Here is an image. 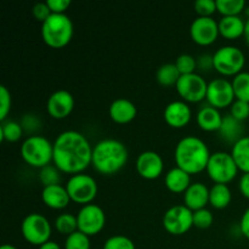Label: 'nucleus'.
Returning a JSON list of instances; mask_svg holds the SVG:
<instances>
[{
	"label": "nucleus",
	"instance_id": "f257e3e1",
	"mask_svg": "<svg viewBox=\"0 0 249 249\" xmlns=\"http://www.w3.org/2000/svg\"><path fill=\"white\" fill-rule=\"evenodd\" d=\"M92 147L83 134L66 130L53 141V165L66 174H80L90 164Z\"/></svg>",
	"mask_w": 249,
	"mask_h": 249
},
{
	"label": "nucleus",
	"instance_id": "f03ea898",
	"mask_svg": "<svg viewBox=\"0 0 249 249\" xmlns=\"http://www.w3.org/2000/svg\"><path fill=\"white\" fill-rule=\"evenodd\" d=\"M129 158L126 146L116 139H104L92 147L91 165L102 175H113L123 169Z\"/></svg>",
	"mask_w": 249,
	"mask_h": 249
},
{
	"label": "nucleus",
	"instance_id": "7ed1b4c3",
	"mask_svg": "<svg viewBox=\"0 0 249 249\" xmlns=\"http://www.w3.org/2000/svg\"><path fill=\"white\" fill-rule=\"evenodd\" d=\"M211 155L208 146L202 139L189 135L178 142L174 158L177 167L181 168L190 175H194L207 169Z\"/></svg>",
	"mask_w": 249,
	"mask_h": 249
},
{
	"label": "nucleus",
	"instance_id": "20e7f679",
	"mask_svg": "<svg viewBox=\"0 0 249 249\" xmlns=\"http://www.w3.org/2000/svg\"><path fill=\"white\" fill-rule=\"evenodd\" d=\"M73 36V22L66 14H51L41 23V38L53 49L65 48Z\"/></svg>",
	"mask_w": 249,
	"mask_h": 249
},
{
	"label": "nucleus",
	"instance_id": "39448f33",
	"mask_svg": "<svg viewBox=\"0 0 249 249\" xmlns=\"http://www.w3.org/2000/svg\"><path fill=\"white\" fill-rule=\"evenodd\" d=\"M22 160L33 168L46 167L53 160V143L41 135H31L21 145Z\"/></svg>",
	"mask_w": 249,
	"mask_h": 249
},
{
	"label": "nucleus",
	"instance_id": "423d86ee",
	"mask_svg": "<svg viewBox=\"0 0 249 249\" xmlns=\"http://www.w3.org/2000/svg\"><path fill=\"white\" fill-rule=\"evenodd\" d=\"M246 65V56L237 46L226 45L214 53L213 67L216 72L225 77H235L242 72Z\"/></svg>",
	"mask_w": 249,
	"mask_h": 249
},
{
	"label": "nucleus",
	"instance_id": "0eeeda50",
	"mask_svg": "<svg viewBox=\"0 0 249 249\" xmlns=\"http://www.w3.org/2000/svg\"><path fill=\"white\" fill-rule=\"evenodd\" d=\"M238 170L231 153L218 151L211 155L206 172L215 184L228 185L237 177Z\"/></svg>",
	"mask_w": 249,
	"mask_h": 249
},
{
	"label": "nucleus",
	"instance_id": "6e6552de",
	"mask_svg": "<svg viewBox=\"0 0 249 249\" xmlns=\"http://www.w3.org/2000/svg\"><path fill=\"white\" fill-rule=\"evenodd\" d=\"M21 232L24 240L33 246L40 247L50 241L53 228L48 219L38 213L28 214L21 224Z\"/></svg>",
	"mask_w": 249,
	"mask_h": 249
},
{
	"label": "nucleus",
	"instance_id": "1a4fd4ad",
	"mask_svg": "<svg viewBox=\"0 0 249 249\" xmlns=\"http://www.w3.org/2000/svg\"><path fill=\"white\" fill-rule=\"evenodd\" d=\"M71 201L78 204H90L97 196L99 186L96 180L90 175L80 173L72 175L66 184Z\"/></svg>",
	"mask_w": 249,
	"mask_h": 249
},
{
	"label": "nucleus",
	"instance_id": "9d476101",
	"mask_svg": "<svg viewBox=\"0 0 249 249\" xmlns=\"http://www.w3.org/2000/svg\"><path fill=\"white\" fill-rule=\"evenodd\" d=\"M163 226L170 235H184L194 226V212L185 204L170 207L163 215Z\"/></svg>",
	"mask_w": 249,
	"mask_h": 249
},
{
	"label": "nucleus",
	"instance_id": "9b49d317",
	"mask_svg": "<svg viewBox=\"0 0 249 249\" xmlns=\"http://www.w3.org/2000/svg\"><path fill=\"white\" fill-rule=\"evenodd\" d=\"M78 231L87 236H95L104 230L106 225V214L97 204H87L80 208L77 215Z\"/></svg>",
	"mask_w": 249,
	"mask_h": 249
},
{
	"label": "nucleus",
	"instance_id": "f8f14e48",
	"mask_svg": "<svg viewBox=\"0 0 249 249\" xmlns=\"http://www.w3.org/2000/svg\"><path fill=\"white\" fill-rule=\"evenodd\" d=\"M178 94L185 102H201L207 97L208 83L197 73L181 75L175 85Z\"/></svg>",
	"mask_w": 249,
	"mask_h": 249
},
{
	"label": "nucleus",
	"instance_id": "ddd939ff",
	"mask_svg": "<svg viewBox=\"0 0 249 249\" xmlns=\"http://www.w3.org/2000/svg\"><path fill=\"white\" fill-rule=\"evenodd\" d=\"M207 101L209 106L221 109L231 106L236 100L232 83L225 78H215L208 83Z\"/></svg>",
	"mask_w": 249,
	"mask_h": 249
},
{
	"label": "nucleus",
	"instance_id": "4468645a",
	"mask_svg": "<svg viewBox=\"0 0 249 249\" xmlns=\"http://www.w3.org/2000/svg\"><path fill=\"white\" fill-rule=\"evenodd\" d=\"M190 36L198 45H211L220 36L219 23L213 17H197L190 26Z\"/></svg>",
	"mask_w": 249,
	"mask_h": 249
},
{
	"label": "nucleus",
	"instance_id": "2eb2a0df",
	"mask_svg": "<svg viewBox=\"0 0 249 249\" xmlns=\"http://www.w3.org/2000/svg\"><path fill=\"white\" fill-rule=\"evenodd\" d=\"M136 172L142 179L156 180L162 175L164 169L163 158L155 151H143L136 160Z\"/></svg>",
	"mask_w": 249,
	"mask_h": 249
},
{
	"label": "nucleus",
	"instance_id": "dca6fc26",
	"mask_svg": "<svg viewBox=\"0 0 249 249\" xmlns=\"http://www.w3.org/2000/svg\"><path fill=\"white\" fill-rule=\"evenodd\" d=\"M74 108V97L67 90H57L49 96L46 111L53 119H63Z\"/></svg>",
	"mask_w": 249,
	"mask_h": 249
},
{
	"label": "nucleus",
	"instance_id": "f3484780",
	"mask_svg": "<svg viewBox=\"0 0 249 249\" xmlns=\"http://www.w3.org/2000/svg\"><path fill=\"white\" fill-rule=\"evenodd\" d=\"M164 121L169 126L180 129L190 123L192 117V111L185 101H173L167 105L164 109Z\"/></svg>",
	"mask_w": 249,
	"mask_h": 249
},
{
	"label": "nucleus",
	"instance_id": "a211bd4d",
	"mask_svg": "<svg viewBox=\"0 0 249 249\" xmlns=\"http://www.w3.org/2000/svg\"><path fill=\"white\" fill-rule=\"evenodd\" d=\"M41 201L48 208L60 211L67 208L71 202V197L66 186L58 184L44 187L41 191Z\"/></svg>",
	"mask_w": 249,
	"mask_h": 249
},
{
	"label": "nucleus",
	"instance_id": "6ab92c4d",
	"mask_svg": "<svg viewBox=\"0 0 249 249\" xmlns=\"http://www.w3.org/2000/svg\"><path fill=\"white\" fill-rule=\"evenodd\" d=\"M209 203V189L202 182H194L184 194V204L192 212L206 208Z\"/></svg>",
	"mask_w": 249,
	"mask_h": 249
},
{
	"label": "nucleus",
	"instance_id": "aec40b11",
	"mask_svg": "<svg viewBox=\"0 0 249 249\" xmlns=\"http://www.w3.org/2000/svg\"><path fill=\"white\" fill-rule=\"evenodd\" d=\"M109 117L117 124H128L134 121L138 114L135 105L126 99H117L109 106Z\"/></svg>",
	"mask_w": 249,
	"mask_h": 249
},
{
	"label": "nucleus",
	"instance_id": "412c9836",
	"mask_svg": "<svg viewBox=\"0 0 249 249\" xmlns=\"http://www.w3.org/2000/svg\"><path fill=\"white\" fill-rule=\"evenodd\" d=\"M218 133L224 141L233 145L245 136V125H243V122L237 121L231 114H226L224 116L223 123Z\"/></svg>",
	"mask_w": 249,
	"mask_h": 249
},
{
	"label": "nucleus",
	"instance_id": "4be33fe9",
	"mask_svg": "<svg viewBox=\"0 0 249 249\" xmlns=\"http://www.w3.org/2000/svg\"><path fill=\"white\" fill-rule=\"evenodd\" d=\"M164 182L165 187L173 194H185V191L192 184L191 175L179 167L172 168L165 174Z\"/></svg>",
	"mask_w": 249,
	"mask_h": 249
},
{
	"label": "nucleus",
	"instance_id": "5701e85b",
	"mask_svg": "<svg viewBox=\"0 0 249 249\" xmlns=\"http://www.w3.org/2000/svg\"><path fill=\"white\" fill-rule=\"evenodd\" d=\"M224 116L218 108L212 106L202 107L197 113V124L204 131H219Z\"/></svg>",
	"mask_w": 249,
	"mask_h": 249
},
{
	"label": "nucleus",
	"instance_id": "b1692460",
	"mask_svg": "<svg viewBox=\"0 0 249 249\" xmlns=\"http://www.w3.org/2000/svg\"><path fill=\"white\" fill-rule=\"evenodd\" d=\"M218 23L219 33L228 40H235L245 36L246 21L241 16H225Z\"/></svg>",
	"mask_w": 249,
	"mask_h": 249
},
{
	"label": "nucleus",
	"instance_id": "393cba45",
	"mask_svg": "<svg viewBox=\"0 0 249 249\" xmlns=\"http://www.w3.org/2000/svg\"><path fill=\"white\" fill-rule=\"evenodd\" d=\"M231 156L243 174L249 173V135H245L237 142L233 143Z\"/></svg>",
	"mask_w": 249,
	"mask_h": 249
},
{
	"label": "nucleus",
	"instance_id": "a878e982",
	"mask_svg": "<svg viewBox=\"0 0 249 249\" xmlns=\"http://www.w3.org/2000/svg\"><path fill=\"white\" fill-rule=\"evenodd\" d=\"M232 199V194L228 185L215 184L209 189V204L215 209H225Z\"/></svg>",
	"mask_w": 249,
	"mask_h": 249
},
{
	"label": "nucleus",
	"instance_id": "bb28decb",
	"mask_svg": "<svg viewBox=\"0 0 249 249\" xmlns=\"http://www.w3.org/2000/svg\"><path fill=\"white\" fill-rule=\"evenodd\" d=\"M180 77H181V74L178 71L175 63H165V65H162L158 68L157 72H156V79H157L158 84L165 88L177 85Z\"/></svg>",
	"mask_w": 249,
	"mask_h": 249
},
{
	"label": "nucleus",
	"instance_id": "cd10ccee",
	"mask_svg": "<svg viewBox=\"0 0 249 249\" xmlns=\"http://www.w3.org/2000/svg\"><path fill=\"white\" fill-rule=\"evenodd\" d=\"M22 134H23V128L21 123L14 121L1 122V126H0V140L1 141L16 142L22 138Z\"/></svg>",
	"mask_w": 249,
	"mask_h": 249
},
{
	"label": "nucleus",
	"instance_id": "c85d7f7f",
	"mask_svg": "<svg viewBox=\"0 0 249 249\" xmlns=\"http://www.w3.org/2000/svg\"><path fill=\"white\" fill-rule=\"evenodd\" d=\"M232 88L236 100L249 102V72L242 71L232 79Z\"/></svg>",
	"mask_w": 249,
	"mask_h": 249
},
{
	"label": "nucleus",
	"instance_id": "c756f323",
	"mask_svg": "<svg viewBox=\"0 0 249 249\" xmlns=\"http://www.w3.org/2000/svg\"><path fill=\"white\" fill-rule=\"evenodd\" d=\"M216 10L219 14L225 16H240L241 12L245 10V0H215Z\"/></svg>",
	"mask_w": 249,
	"mask_h": 249
},
{
	"label": "nucleus",
	"instance_id": "7c9ffc66",
	"mask_svg": "<svg viewBox=\"0 0 249 249\" xmlns=\"http://www.w3.org/2000/svg\"><path fill=\"white\" fill-rule=\"evenodd\" d=\"M55 228L60 233L70 236L78 231L77 216L71 213H63L55 219Z\"/></svg>",
	"mask_w": 249,
	"mask_h": 249
},
{
	"label": "nucleus",
	"instance_id": "2f4dec72",
	"mask_svg": "<svg viewBox=\"0 0 249 249\" xmlns=\"http://www.w3.org/2000/svg\"><path fill=\"white\" fill-rule=\"evenodd\" d=\"M39 180L44 187L51 186V185H58L61 181V172L53 164L39 169Z\"/></svg>",
	"mask_w": 249,
	"mask_h": 249
},
{
	"label": "nucleus",
	"instance_id": "473e14b6",
	"mask_svg": "<svg viewBox=\"0 0 249 249\" xmlns=\"http://www.w3.org/2000/svg\"><path fill=\"white\" fill-rule=\"evenodd\" d=\"M65 249H90V237L80 231H75L66 238Z\"/></svg>",
	"mask_w": 249,
	"mask_h": 249
},
{
	"label": "nucleus",
	"instance_id": "72a5a7b5",
	"mask_svg": "<svg viewBox=\"0 0 249 249\" xmlns=\"http://www.w3.org/2000/svg\"><path fill=\"white\" fill-rule=\"evenodd\" d=\"M175 66L181 75L192 74V73H196L195 71L197 68V60L192 55L182 53L175 61Z\"/></svg>",
	"mask_w": 249,
	"mask_h": 249
},
{
	"label": "nucleus",
	"instance_id": "f704fd0d",
	"mask_svg": "<svg viewBox=\"0 0 249 249\" xmlns=\"http://www.w3.org/2000/svg\"><path fill=\"white\" fill-rule=\"evenodd\" d=\"M102 249H136L133 241L123 235H116L107 238Z\"/></svg>",
	"mask_w": 249,
	"mask_h": 249
},
{
	"label": "nucleus",
	"instance_id": "c9c22d12",
	"mask_svg": "<svg viewBox=\"0 0 249 249\" xmlns=\"http://www.w3.org/2000/svg\"><path fill=\"white\" fill-rule=\"evenodd\" d=\"M213 221L214 215L209 209L203 208L194 212V226H196V228L204 230V229L211 228L213 225Z\"/></svg>",
	"mask_w": 249,
	"mask_h": 249
},
{
	"label": "nucleus",
	"instance_id": "e433bc0d",
	"mask_svg": "<svg viewBox=\"0 0 249 249\" xmlns=\"http://www.w3.org/2000/svg\"><path fill=\"white\" fill-rule=\"evenodd\" d=\"M11 94L6 87H0V121H6L10 111H11Z\"/></svg>",
	"mask_w": 249,
	"mask_h": 249
},
{
	"label": "nucleus",
	"instance_id": "4c0bfd02",
	"mask_svg": "<svg viewBox=\"0 0 249 249\" xmlns=\"http://www.w3.org/2000/svg\"><path fill=\"white\" fill-rule=\"evenodd\" d=\"M195 11L198 17H212L216 10V1L214 0H197L194 4Z\"/></svg>",
	"mask_w": 249,
	"mask_h": 249
},
{
	"label": "nucleus",
	"instance_id": "58836bf2",
	"mask_svg": "<svg viewBox=\"0 0 249 249\" xmlns=\"http://www.w3.org/2000/svg\"><path fill=\"white\" fill-rule=\"evenodd\" d=\"M230 114L235 117L237 121L245 122L249 118V102L235 100L230 106Z\"/></svg>",
	"mask_w": 249,
	"mask_h": 249
},
{
	"label": "nucleus",
	"instance_id": "ea45409f",
	"mask_svg": "<svg viewBox=\"0 0 249 249\" xmlns=\"http://www.w3.org/2000/svg\"><path fill=\"white\" fill-rule=\"evenodd\" d=\"M21 125L23 128V131H26V133H36V130L40 129L41 122L36 114L29 113L23 116L21 121Z\"/></svg>",
	"mask_w": 249,
	"mask_h": 249
},
{
	"label": "nucleus",
	"instance_id": "a19ab883",
	"mask_svg": "<svg viewBox=\"0 0 249 249\" xmlns=\"http://www.w3.org/2000/svg\"><path fill=\"white\" fill-rule=\"evenodd\" d=\"M32 12H33L34 18H36V21L41 22V23H44V22H45L46 19L50 17V15L53 14L50 10V7H49L48 4H46V1L45 2H36V4L33 6Z\"/></svg>",
	"mask_w": 249,
	"mask_h": 249
},
{
	"label": "nucleus",
	"instance_id": "79ce46f5",
	"mask_svg": "<svg viewBox=\"0 0 249 249\" xmlns=\"http://www.w3.org/2000/svg\"><path fill=\"white\" fill-rule=\"evenodd\" d=\"M46 4L53 14H65L66 10L71 6L70 0H46Z\"/></svg>",
	"mask_w": 249,
	"mask_h": 249
},
{
	"label": "nucleus",
	"instance_id": "37998d69",
	"mask_svg": "<svg viewBox=\"0 0 249 249\" xmlns=\"http://www.w3.org/2000/svg\"><path fill=\"white\" fill-rule=\"evenodd\" d=\"M197 67L201 68L202 71H208L209 68H214L213 67V56L208 55V53L199 56L198 60H197Z\"/></svg>",
	"mask_w": 249,
	"mask_h": 249
},
{
	"label": "nucleus",
	"instance_id": "c03bdc74",
	"mask_svg": "<svg viewBox=\"0 0 249 249\" xmlns=\"http://www.w3.org/2000/svg\"><path fill=\"white\" fill-rule=\"evenodd\" d=\"M240 230H241V233H242L247 240H249V208L246 209L242 218H241Z\"/></svg>",
	"mask_w": 249,
	"mask_h": 249
},
{
	"label": "nucleus",
	"instance_id": "a18cd8bd",
	"mask_svg": "<svg viewBox=\"0 0 249 249\" xmlns=\"http://www.w3.org/2000/svg\"><path fill=\"white\" fill-rule=\"evenodd\" d=\"M238 187H240V191L243 195V197L249 199V173H245L241 177Z\"/></svg>",
	"mask_w": 249,
	"mask_h": 249
},
{
	"label": "nucleus",
	"instance_id": "49530a36",
	"mask_svg": "<svg viewBox=\"0 0 249 249\" xmlns=\"http://www.w3.org/2000/svg\"><path fill=\"white\" fill-rule=\"evenodd\" d=\"M38 249H61V247L58 246V243L53 242V241H48L46 243L41 245Z\"/></svg>",
	"mask_w": 249,
	"mask_h": 249
},
{
	"label": "nucleus",
	"instance_id": "de8ad7c7",
	"mask_svg": "<svg viewBox=\"0 0 249 249\" xmlns=\"http://www.w3.org/2000/svg\"><path fill=\"white\" fill-rule=\"evenodd\" d=\"M245 39H246V43L248 44V46H249V17H248V19L247 21H246V28H245Z\"/></svg>",
	"mask_w": 249,
	"mask_h": 249
},
{
	"label": "nucleus",
	"instance_id": "09e8293b",
	"mask_svg": "<svg viewBox=\"0 0 249 249\" xmlns=\"http://www.w3.org/2000/svg\"><path fill=\"white\" fill-rule=\"evenodd\" d=\"M0 249H17V248L12 245H2Z\"/></svg>",
	"mask_w": 249,
	"mask_h": 249
}]
</instances>
